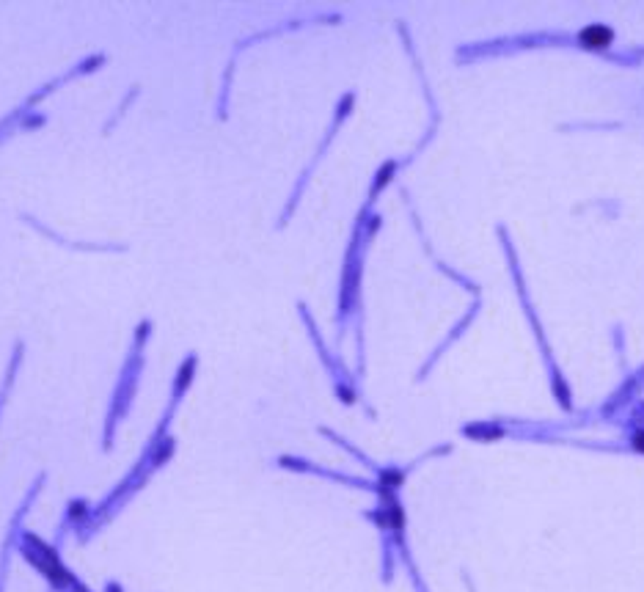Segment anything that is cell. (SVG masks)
<instances>
[{
  "label": "cell",
  "instance_id": "obj_3",
  "mask_svg": "<svg viewBox=\"0 0 644 592\" xmlns=\"http://www.w3.org/2000/svg\"><path fill=\"white\" fill-rule=\"evenodd\" d=\"M466 436L474 441H499L504 436V430L496 425H471V427H466Z\"/></svg>",
  "mask_w": 644,
  "mask_h": 592
},
{
  "label": "cell",
  "instance_id": "obj_5",
  "mask_svg": "<svg viewBox=\"0 0 644 592\" xmlns=\"http://www.w3.org/2000/svg\"><path fill=\"white\" fill-rule=\"evenodd\" d=\"M553 391H559V400H562V405H564V408H570V397H567V386H564V380H562V377H553Z\"/></svg>",
  "mask_w": 644,
  "mask_h": 592
},
{
  "label": "cell",
  "instance_id": "obj_2",
  "mask_svg": "<svg viewBox=\"0 0 644 592\" xmlns=\"http://www.w3.org/2000/svg\"><path fill=\"white\" fill-rule=\"evenodd\" d=\"M374 518H377V523H383V526H388V529H394V532H402V526H405V512H402V507H399L394 499H388V501H385V510L377 512Z\"/></svg>",
  "mask_w": 644,
  "mask_h": 592
},
{
  "label": "cell",
  "instance_id": "obj_1",
  "mask_svg": "<svg viewBox=\"0 0 644 592\" xmlns=\"http://www.w3.org/2000/svg\"><path fill=\"white\" fill-rule=\"evenodd\" d=\"M611 42H614V31L608 28V25H586L581 34H578V45L584 47V50H595V53H600V50H608L611 47Z\"/></svg>",
  "mask_w": 644,
  "mask_h": 592
},
{
  "label": "cell",
  "instance_id": "obj_4",
  "mask_svg": "<svg viewBox=\"0 0 644 592\" xmlns=\"http://www.w3.org/2000/svg\"><path fill=\"white\" fill-rule=\"evenodd\" d=\"M402 479H405V477H402L399 471H383V474H380V488H383V490L399 488V485H402Z\"/></svg>",
  "mask_w": 644,
  "mask_h": 592
},
{
  "label": "cell",
  "instance_id": "obj_7",
  "mask_svg": "<svg viewBox=\"0 0 644 592\" xmlns=\"http://www.w3.org/2000/svg\"><path fill=\"white\" fill-rule=\"evenodd\" d=\"M391 171H394V163H388V165H385V168L380 171V176H377V182H374V190H377V187H383V185H385V182L391 179Z\"/></svg>",
  "mask_w": 644,
  "mask_h": 592
},
{
  "label": "cell",
  "instance_id": "obj_6",
  "mask_svg": "<svg viewBox=\"0 0 644 592\" xmlns=\"http://www.w3.org/2000/svg\"><path fill=\"white\" fill-rule=\"evenodd\" d=\"M630 447H633L639 455H644V430H636V433H633V438H630Z\"/></svg>",
  "mask_w": 644,
  "mask_h": 592
}]
</instances>
